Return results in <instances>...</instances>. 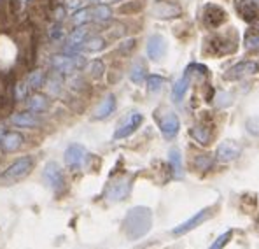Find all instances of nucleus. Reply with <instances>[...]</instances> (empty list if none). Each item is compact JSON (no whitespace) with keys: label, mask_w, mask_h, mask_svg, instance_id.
<instances>
[{"label":"nucleus","mask_w":259,"mask_h":249,"mask_svg":"<svg viewBox=\"0 0 259 249\" xmlns=\"http://www.w3.org/2000/svg\"><path fill=\"white\" fill-rule=\"evenodd\" d=\"M152 225V212L151 209L147 207H133L128 210L126 218L123 221V227H124V233H126L128 239L137 240L140 237H144L147 232L151 230Z\"/></svg>","instance_id":"1"},{"label":"nucleus","mask_w":259,"mask_h":249,"mask_svg":"<svg viewBox=\"0 0 259 249\" xmlns=\"http://www.w3.org/2000/svg\"><path fill=\"white\" fill-rule=\"evenodd\" d=\"M86 65V58L82 55H55L51 58V67L60 74H72V72L79 70Z\"/></svg>","instance_id":"2"},{"label":"nucleus","mask_w":259,"mask_h":249,"mask_svg":"<svg viewBox=\"0 0 259 249\" xmlns=\"http://www.w3.org/2000/svg\"><path fill=\"white\" fill-rule=\"evenodd\" d=\"M33 165H35L33 156H21V158L14 160V162L0 174V179H2V181H18V179L25 177L26 174H30Z\"/></svg>","instance_id":"3"},{"label":"nucleus","mask_w":259,"mask_h":249,"mask_svg":"<svg viewBox=\"0 0 259 249\" xmlns=\"http://www.w3.org/2000/svg\"><path fill=\"white\" fill-rule=\"evenodd\" d=\"M65 165H67L70 170H79L86 165L88 162V151L84 146L81 144H70L67 149H65Z\"/></svg>","instance_id":"4"},{"label":"nucleus","mask_w":259,"mask_h":249,"mask_svg":"<svg viewBox=\"0 0 259 249\" xmlns=\"http://www.w3.org/2000/svg\"><path fill=\"white\" fill-rule=\"evenodd\" d=\"M42 177L46 181V185L51 188L53 191L60 193V191L65 188V177H63V172L60 165L56 162H48L42 170Z\"/></svg>","instance_id":"5"},{"label":"nucleus","mask_w":259,"mask_h":249,"mask_svg":"<svg viewBox=\"0 0 259 249\" xmlns=\"http://www.w3.org/2000/svg\"><path fill=\"white\" fill-rule=\"evenodd\" d=\"M158 125L165 139H174L179 133V128H181V121H179L177 114L172 113V111H163L161 116H158Z\"/></svg>","instance_id":"6"},{"label":"nucleus","mask_w":259,"mask_h":249,"mask_svg":"<svg viewBox=\"0 0 259 249\" xmlns=\"http://www.w3.org/2000/svg\"><path fill=\"white\" fill-rule=\"evenodd\" d=\"M210 216H212V207H205V209H201L200 212H196V214H194V216H191L188 221H184V223L179 225L177 228H174V230H172V233H174V235H184V233H188L189 230L196 228L198 225H201V223H203V221H207Z\"/></svg>","instance_id":"7"},{"label":"nucleus","mask_w":259,"mask_h":249,"mask_svg":"<svg viewBox=\"0 0 259 249\" xmlns=\"http://www.w3.org/2000/svg\"><path fill=\"white\" fill-rule=\"evenodd\" d=\"M142 121H144L142 114H140V113H132L126 120L123 121V123L117 126V130L114 132V139H124V137L132 135V133L135 132L140 125H142Z\"/></svg>","instance_id":"8"},{"label":"nucleus","mask_w":259,"mask_h":249,"mask_svg":"<svg viewBox=\"0 0 259 249\" xmlns=\"http://www.w3.org/2000/svg\"><path fill=\"white\" fill-rule=\"evenodd\" d=\"M240 153H242L240 144H237L235 140H224V143H221L217 146L215 156H217V160H221V162H231V160L238 158Z\"/></svg>","instance_id":"9"},{"label":"nucleus","mask_w":259,"mask_h":249,"mask_svg":"<svg viewBox=\"0 0 259 249\" xmlns=\"http://www.w3.org/2000/svg\"><path fill=\"white\" fill-rule=\"evenodd\" d=\"M254 72H257V63L247 60V62H240L237 65H233V67L224 74V79H228V81H237V79L245 78V76H249V74H254Z\"/></svg>","instance_id":"10"},{"label":"nucleus","mask_w":259,"mask_h":249,"mask_svg":"<svg viewBox=\"0 0 259 249\" xmlns=\"http://www.w3.org/2000/svg\"><path fill=\"white\" fill-rule=\"evenodd\" d=\"M226 20V13H224L221 7L217 6H207L205 7V14H203V21L205 25L208 26V28H217V26H221Z\"/></svg>","instance_id":"11"},{"label":"nucleus","mask_w":259,"mask_h":249,"mask_svg":"<svg viewBox=\"0 0 259 249\" xmlns=\"http://www.w3.org/2000/svg\"><path fill=\"white\" fill-rule=\"evenodd\" d=\"M166 53V42L161 35H151L147 41V56L151 60H159Z\"/></svg>","instance_id":"12"},{"label":"nucleus","mask_w":259,"mask_h":249,"mask_svg":"<svg viewBox=\"0 0 259 249\" xmlns=\"http://www.w3.org/2000/svg\"><path fill=\"white\" fill-rule=\"evenodd\" d=\"M26 105L32 113H46L51 107V100H49L48 95L32 93L30 97H26Z\"/></svg>","instance_id":"13"},{"label":"nucleus","mask_w":259,"mask_h":249,"mask_svg":"<svg viewBox=\"0 0 259 249\" xmlns=\"http://www.w3.org/2000/svg\"><path fill=\"white\" fill-rule=\"evenodd\" d=\"M130 193V179H119V181L112 183L107 190V197L109 200H123L124 197Z\"/></svg>","instance_id":"14"},{"label":"nucleus","mask_w":259,"mask_h":249,"mask_svg":"<svg viewBox=\"0 0 259 249\" xmlns=\"http://www.w3.org/2000/svg\"><path fill=\"white\" fill-rule=\"evenodd\" d=\"M0 146H2L4 151L7 153H14L23 146V135L20 132H6L0 140Z\"/></svg>","instance_id":"15"},{"label":"nucleus","mask_w":259,"mask_h":249,"mask_svg":"<svg viewBox=\"0 0 259 249\" xmlns=\"http://www.w3.org/2000/svg\"><path fill=\"white\" fill-rule=\"evenodd\" d=\"M191 74H193L191 67H188L186 68V74L182 76L177 83H175V86L172 90V97H174L175 102H181L182 98H184L186 91H188V86H189V81H191Z\"/></svg>","instance_id":"16"},{"label":"nucleus","mask_w":259,"mask_h":249,"mask_svg":"<svg viewBox=\"0 0 259 249\" xmlns=\"http://www.w3.org/2000/svg\"><path fill=\"white\" fill-rule=\"evenodd\" d=\"M13 125L16 126H25V128H33V126H39L40 120L32 113V111H26V113H18L11 118Z\"/></svg>","instance_id":"17"},{"label":"nucleus","mask_w":259,"mask_h":249,"mask_svg":"<svg viewBox=\"0 0 259 249\" xmlns=\"http://www.w3.org/2000/svg\"><path fill=\"white\" fill-rule=\"evenodd\" d=\"M238 11L243 20L252 21L259 14V0H243L242 4H238Z\"/></svg>","instance_id":"18"},{"label":"nucleus","mask_w":259,"mask_h":249,"mask_svg":"<svg viewBox=\"0 0 259 249\" xmlns=\"http://www.w3.org/2000/svg\"><path fill=\"white\" fill-rule=\"evenodd\" d=\"M114 109H116V97L114 95H107L104 98V102L98 105V109L95 111V118L97 120H104V118H107L114 113Z\"/></svg>","instance_id":"19"},{"label":"nucleus","mask_w":259,"mask_h":249,"mask_svg":"<svg viewBox=\"0 0 259 249\" xmlns=\"http://www.w3.org/2000/svg\"><path fill=\"white\" fill-rule=\"evenodd\" d=\"M91 18L98 23H105L112 18V9L107 6V4H98L91 9Z\"/></svg>","instance_id":"20"},{"label":"nucleus","mask_w":259,"mask_h":249,"mask_svg":"<svg viewBox=\"0 0 259 249\" xmlns=\"http://www.w3.org/2000/svg\"><path fill=\"white\" fill-rule=\"evenodd\" d=\"M105 48V41L102 37H88L81 44V51L86 53H98Z\"/></svg>","instance_id":"21"},{"label":"nucleus","mask_w":259,"mask_h":249,"mask_svg":"<svg viewBox=\"0 0 259 249\" xmlns=\"http://www.w3.org/2000/svg\"><path fill=\"white\" fill-rule=\"evenodd\" d=\"M25 83L28 86V90H39V88H42L46 84V74L42 70H33L28 74Z\"/></svg>","instance_id":"22"},{"label":"nucleus","mask_w":259,"mask_h":249,"mask_svg":"<svg viewBox=\"0 0 259 249\" xmlns=\"http://www.w3.org/2000/svg\"><path fill=\"white\" fill-rule=\"evenodd\" d=\"M154 14L158 18H174L175 14H179V9L168 2H158L154 7Z\"/></svg>","instance_id":"23"},{"label":"nucleus","mask_w":259,"mask_h":249,"mask_svg":"<svg viewBox=\"0 0 259 249\" xmlns=\"http://www.w3.org/2000/svg\"><path fill=\"white\" fill-rule=\"evenodd\" d=\"M168 158H170V165H172L174 175L177 179H181L182 177V156H181V151H179V149H172Z\"/></svg>","instance_id":"24"},{"label":"nucleus","mask_w":259,"mask_h":249,"mask_svg":"<svg viewBox=\"0 0 259 249\" xmlns=\"http://www.w3.org/2000/svg\"><path fill=\"white\" fill-rule=\"evenodd\" d=\"M146 65H144V62H135L133 63V67H132V72H130V79H132L133 83H137V84H140L146 79Z\"/></svg>","instance_id":"25"},{"label":"nucleus","mask_w":259,"mask_h":249,"mask_svg":"<svg viewBox=\"0 0 259 249\" xmlns=\"http://www.w3.org/2000/svg\"><path fill=\"white\" fill-rule=\"evenodd\" d=\"M90 20H93V18H91V9H79V11H75L74 16H72V23H74L75 26L86 25Z\"/></svg>","instance_id":"26"},{"label":"nucleus","mask_w":259,"mask_h":249,"mask_svg":"<svg viewBox=\"0 0 259 249\" xmlns=\"http://www.w3.org/2000/svg\"><path fill=\"white\" fill-rule=\"evenodd\" d=\"M191 135L200 144H208V140H210V132H208L205 126H194V128L191 130Z\"/></svg>","instance_id":"27"},{"label":"nucleus","mask_w":259,"mask_h":249,"mask_svg":"<svg viewBox=\"0 0 259 249\" xmlns=\"http://www.w3.org/2000/svg\"><path fill=\"white\" fill-rule=\"evenodd\" d=\"M163 86H165V79H163L161 76H149V78H147V90H149L151 93L161 91Z\"/></svg>","instance_id":"28"},{"label":"nucleus","mask_w":259,"mask_h":249,"mask_svg":"<svg viewBox=\"0 0 259 249\" xmlns=\"http://www.w3.org/2000/svg\"><path fill=\"white\" fill-rule=\"evenodd\" d=\"M88 72H90L93 78H102V74L105 72V67H104V63H102L100 60H95V62L90 63V67H88Z\"/></svg>","instance_id":"29"},{"label":"nucleus","mask_w":259,"mask_h":249,"mask_svg":"<svg viewBox=\"0 0 259 249\" xmlns=\"http://www.w3.org/2000/svg\"><path fill=\"white\" fill-rule=\"evenodd\" d=\"M231 235H233L231 232H226V233H223V235H219L217 237V240H214V244H212L208 249H223L228 242H230Z\"/></svg>","instance_id":"30"},{"label":"nucleus","mask_w":259,"mask_h":249,"mask_svg":"<svg viewBox=\"0 0 259 249\" xmlns=\"http://www.w3.org/2000/svg\"><path fill=\"white\" fill-rule=\"evenodd\" d=\"M63 33H65L63 32V26L58 23V25H55L51 30H49V39H51V41H62Z\"/></svg>","instance_id":"31"},{"label":"nucleus","mask_w":259,"mask_h":249,"mask_svg":"<svg viewBox=\"0 0 259 249\" xmlns=\"http://www.w3.org/2000/svg\"><path fill=\"white\" fill-rule=\"evenodd\" d=\"M212 167V160L208 156H198L196 158V168L200 170H207V168Z\"/></svg>","instance_id":"32"},{"label":"nucleus","mask_w":259,"mask_h":249,"mask_svg":"<svg viewBox=\"0 0 259 249\" xmlns=\"http://www.w3.org/2000/svg\"><path fill=\"white\" fill-rule=\"evenodd\" d=\"M245 46H247V49H259V35L249 33V35L245 37Z\"/></svg>","instance_id":"33"},{"label":"nucleus","mask_w":259,"mask_h":249,"mask_svg":"<svg viewBox=\"0 0 259 249\" xmlns=\"http://www.w3.org/2000/svg\"><path fill=\"white\" fill-rule=\"evenodd\" d=\"M247 128H249L250 133H254V135H259V116L250 118V120L247 121Z\"/></svg>","instance_id":"34"},{"label":"nucleus","mask_w":259,"mask_h":249,"mask_svg":"<svg viewBox=\"0 0 259 249\" xmlns=\"http://www.w3.org/2000/svg\"><path fill=\"white\" fill-rule=\"evenodd\" d=\"M25 97H28V86H26V83H20L16 86V98L23 100Z\"/></svg>","instance_id":"35"},{"label":"nucleus","mask_w":259,"mask_h":249,"mask_svg":"<svg viewBox=\"0 0 259 249\" xmlns=\"http://www.w3.org/2000/svg\"><path fill=\"white\" fill-rule=\"evenodd\" d=\"M48 86H49V91H51L53 95H60V91H62V83L55 81V79H49Z\"/></svg>","instance_id":"36"},{"label":"nucleus","mask_w":259,"mask_h":249,"mask_svg":"<svg viewBox=\"0 0 259 249\" xmlns=\"http://www.w3.org/2000/svg\"><path fill=\"white\" fill-rule=\"evenodd\" d=\"M79 6H81V0H67V7H70V9H75Z\"/></svg>","instance_id":"37"},{"label":"nucleus","mask_w":259,"mask_h":249,"mask_svg":"<svg viewBox=\"0 0 259 249\" xmlns=\"http://www.w3.org/2000/svg\"><path fill=\"white\" fill-rule=\"evenodd\" d=\"M4 133H6V128H4V125H0V140H2Z\"/></svg>","instance_id":"38"},{"label":"nucleus","mask_w":259,"mask_h":249,"mask_svg":"<svg viewBox=\"0 0 259 249\" xmlns=\"http://www.w3.org/2000/svg\"><path fill=\"white\" fill-rule=\"evenodd\" d=\"M109 2H117V0H109Z\"/></svg>","instance_id":"39"},{"label":"nucleus","mask_w":259,"mask_h":249,"mask_svg":"<svg viewBox=\"0 0 259 249\" xmlns=\"http://www.w3.org/2000/svg\"><path fill=\"white\" fill-rule=\"evenodd\" d=\"M90 2H98V0H90Z\"/></svg>","instance_id":"40"}]
</instances>
